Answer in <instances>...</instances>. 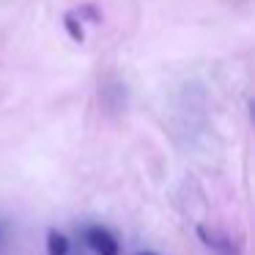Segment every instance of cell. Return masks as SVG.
<instances>
[{
    "instance_id": "cell-4",
    "label": "cell",
    "mask_w": 255,
    "mask_h": 255,
    "mask_svg": "<svg viewBox=\"0 0 255 255\" xmlns=\"http://www.w3.org/2000/svg\"><path fill=\"white\" fill-rule=\"evenodd\" d=\"M140 255H154V253H140Z\"/></svg>"
},
{
    "instance_id": "cell-5",
    "label": "cell",
    "mask_w": 255,
    "mask_h": 255,
    "mask_svg": "<svg viewBox=\"0 0 255 255\" xmlns=\"http://www.w3.org/2000/svg\"><path fill=\"white\" fill-rule=\"evenodd\" d=\"M0 231H3V228H0Z\"/></svg>"
},
{
    "instance_id": "cell-1",
    "label": "cell",
    "mask_w": 255,
    "mask_h": 255,
    "mask_svg": "<svg viewBox=\"0 0 255 255\" xmlns=\"http://www.w3.org/2000/svg\"><path fill=\"white\" fill-rule=\"evenodd\" d=\"M85 242L91 244V250H96L99 255H118V242L107 228L94 225L85 231Z\"/></svg>"
},
{
    "instance_id": "cell-2",
    "label": "cell",
    "mask_w": 255,
    "mask_h": 255,
    "mask_svg": "<svg viewBox=\"0 0 255 255\" xmlns=\"http://www.w3.org/2000/svg\"><path fill=\"white\" fill-rule=\"evenodd\" d=\"M47 255H69V239L61 231L47 233Z\"/></svg>"
},
{
    "instance_id": "cell-3",
    "label": "cell",
    "mask_w": 255,
    "mask_h": 255,
    "mask_svg": "<svg viewBox=\"0 0 255 255\" xmlns=\"http://www.w3.org/2000/svg\"><path fill=\"white\" fill-rule=\"evenodd\" d=\"M63 25H66V30H69V36H72V41H83L85 39V33H83V25L77 22V17H74V14H66V17H63Z\"/></svg>"
}]
</instances>
